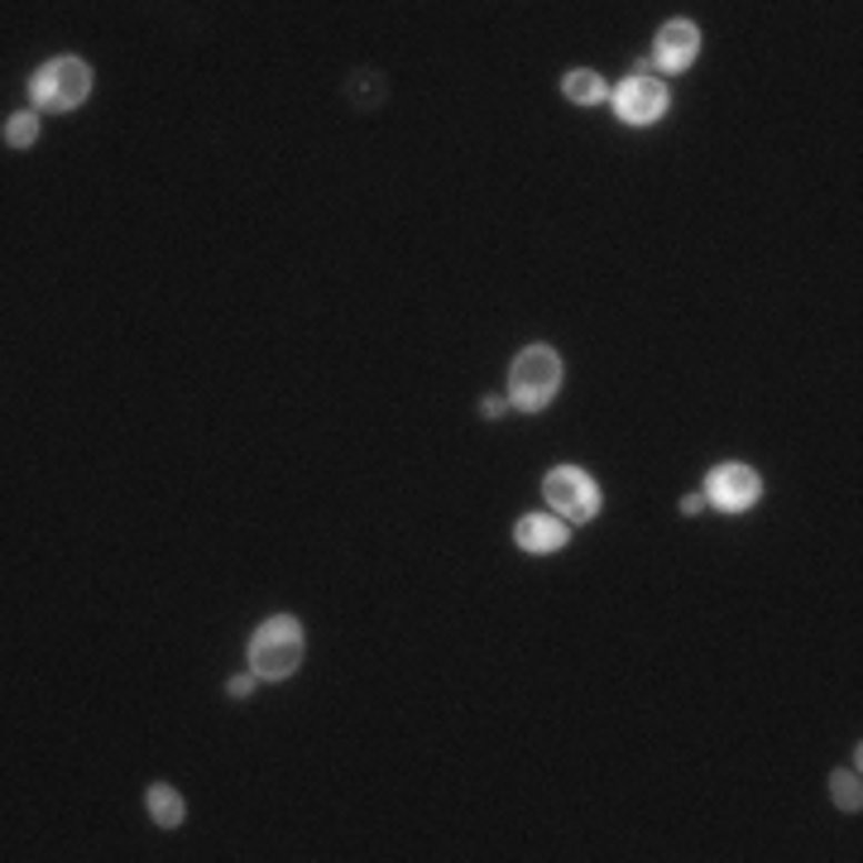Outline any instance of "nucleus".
Returning <instances> with one entry per match:
<instances>
[{"label":"nucleus","instance_id":"obj_3","mask_svg":"<svg viewBox=\"0 0 863 863\" xmlns=\"http://www.w3.org/2000/svg\"><path fill=\"white\" fill-rule=\"evenodd\" d=\"M87 92H92V72L78 58H58L34 78V97L49 106V111H72Z\"/></svg>","mask_w":863,"mask_h":863},{"label":"nucleus","instance_id":"obj_5","mask_svg":"<svg viewBox=\"0 0 863 863\" xmlns=\"http://www.w3.org/2000/svg\"><path fill=\"white\" fill-rule=\"evenodd\" d=\"M668 111V87L653 82V78H633L619 87V116L633 120V126H648Z\"/></svg>","mask_w":863,"mask_h":863},{"label":"nucleus","instance_id":"obj_8","mask_svg":"<svg viewBox=\"0 0 863 863\" xmlns=\"http://www.w3.org/2000/svg\"><path fill=\"white\" fill-rule=\"evenodd\" d=\"M519 542L528 552H556L566 542V528L556 519H548V513H533V519L519 523Z\"/></svg>","mask_w":863,"mask_h":863},{"label":"nucleus","instance_id":"obj_12","mask_svg":"<svg viewBox=\"0 0 863 863\" xmlns=\"http://www.w3.org/2000/svg\"><path fill=\"white\" fill-rule=\"evenodd\" d=\"M39 134V120L34 116H14L10 126H6V144H29Z\"/></svg>","mask_w":863,"mask_h":863},{"label":"nucleus","instance_id":"obj_14","mask_svg":"<svg viewBox=\"0 0 863 863\" xmlns=\"http://www.w3.org/2000/svg\"><path fill=\"white\" fill-rule=\"evenodd\" d=\"M705 504H701V494H686V499H681V513H701Z\"/></svg>","mask_w":863,"mask_h":863},{"label":"nucleus","instance_id":"obj_1","mask_svg":"<svg viewBox=\"0 0 863 863\" xmlns=\"http://www.w3.org/2000/svg\"><path fill=\"white\" fill-rule=\"evenodd\" d=\"M250 662H254V676H269V681H279L288 672H298V662H302V629H298V619H269V624L254 633V643H250Z\"/></svg>","mask_w":863,"mask_h":863},{"label":"nucleus","instance_id":"obj_7","mask_svg":"<svg viewBox=\"0 0 863 863\" xmlns=\"http://www.w3.org/2000/svg\"><path fill=\"white\" fill-rule=\"evenodd\" d=\"M695 49H701V34H695V24L686 20H676V24H662V34H658V63L662 68H686Z\"/></svg>","mask_w":863,"mask_h":863},{"label":"nucleus","instance_id":"obj_13","mask_svg":"<svg viewBox=\"0 0 863 863\" xmlns=\"http://www.w3.org/2000/svg\"><path fill=\"white\" fill-rule=\"evenodd\" d=\"M254 691V676H235L231 681V695H250Z\"/></svg>","mask_w":863,"mask_h":863},{"label":"nucleus","instance_id":"obj_11","mask_svg":"<svg viewBox=\"0 0 863 863\" xmlns=\"http://www.w3.org/2000/svg\"><path fill=\"white\" fill-rule=\"evenodd\" d=\"M835 801H840V806L844 811H859V777H854V772H835Z\"/></svg>","mask_w":863,"mask_h":863},{"label":"nucleus","instance_id":"obj_4","mask_svg":"<svg viewBox=\"0 0 863 863\" xmlns=\"http://www.w3.org/2000/svg\"><path fill=\"white\" fill-rule=\"evenodd\" d=\"M548 499H552V509L571 513V519H590V513L600 509V490L590 484L585 471H575V465H562V471L548 475Z\"/></svg>","mask_w":863,"mask_h":863},{"label":"nucleus","instance_id":"obj_2","mask_svg":"<svg viewBox=\"0 0 863 863\" xmlns=\"http://www.w3.org/2000/svg\"><path fill=\"white\" fill-rule=\"evenodd\" d=\"M556 384H562V360H556L552 345H528V351L513 360V399L523 408L552 403Z\"/></svg>","mask_w":863,"mask_h":863},{"label":"nucleus","instance_id":"obj_10","mask_svg":"<svg viewBox=\"0 0 863 863\" xmlns=\"http://www.w3.org/2000/svg\"><path fill=\"white\" fill-rule=\"evenodd\" d=\"M600 92H604V87H600L595 72H571V78H566V97L571 101H600Z\"/></svg>","mask_w":863,"mask_h":863},{"label":"nucleus","instance_id":"obj_6","mask_svg":"<svg viewBox=\"0 0 863 863\" xmlns=\"http://www.w3.org/2000/svg\"><path fill=\"white\" fill-rule=\"evenodd\" d=\"M710 494H715L720 509H749L753 499H759V475L749 471V465H720L715 471V484H710Z\"/></svg>","mask_w":863,"mask_h":863},{"label":"nucleus","instance_id":"obj_9","mask_svg":"<svg viewBox=\"0 0 863 863\" xmlns=\"http://www.w3.org/2000/svg\"><path fill=\"white\" fill-rule=\"evenodd\" d=\"M149 811H154L159 825H178L183 821V796H178L173 786H154V792H149Z\"/></svg>","mask_w":863,"mask_h":863}]
</instances>
